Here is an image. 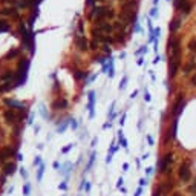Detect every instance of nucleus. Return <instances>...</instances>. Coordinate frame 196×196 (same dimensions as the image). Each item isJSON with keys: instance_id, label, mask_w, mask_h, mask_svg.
Segmentation results:
<instances>
[{"instance_id": "1", "label": "nucleus", "mask_w": 196, "mask_h": 196, "mask_svg": "<svg viewBox=\"0 0 196 196\" xmlns=\"http://www.w3.org/2000/svg\"><path fill=\"white\" fill-rule=\"evenodd\" d=\"M20 35H21V43H23V49H29L31 55L35 54V34L32 31H28L25 23L20 25Z\"/></svg>"}, {"instance_id": "2", "label": "nucleus", "mask_w": 196, "mask_h": 196, "mask_svg": "<svg viewBox=\"0 0 196 196\" xmlns=\"http://www.w3.org/2000/svg\"><path fill=\"white\" fill-rule=\"evenodd\" d=\"M29 64H31V60L29 58H23L21 61L19 63V72H17V81L14 83V88L15 86H21L26 83V78H28V69H29Z\"/></svg>"}, {"instance_id": "3", "label": "nucleus", "mask_w": 196, "mask_h": 196, "mask_svg": "<svg viewBox=\"0 0 196 196\" xmlns=\"http://www.w3.org/2000/svg\"><path fill=\"white\" fill-rule=\"evenodd\" d=\"M172 162H173V153H172V152H168V153H166V155L159 159V162H158V172L162 173V175H164V173H167L168 170H170Z\"/></svg>"}, {"instance_id": "4", "label": "nucleus", "mask_w": 196, "mask_h": 196, "mask_svg": "<svg viewBox=\"0 0 196 196\" xmlns=\"http://www.w3.org/2000/svg\"><path fill=\"white\" fill-rule=\"evenodd\" d=\"M178 176H179V179H181L182 182H188V181H190V178H192V170H190V164H188V161L182 162V164L179 166Z\"/></svg>"}, {"instance_id": "5", "label": "nucleus", "mask_w": 196, "mask_h": 196, "mask_svg": "<svg viewBox=\"0 0 196 196\" xmlns=\"http://www.w3.org/2000/svg\"><path fill=\"white\" fill-rule=\"evenodd\" d=\"M173 186H175V184H173V179H166V181L161 182L156 188H158V192L161 193V196H168L170 192H172V188H173Z\"/></svg>"}, {"instance_id": "6", "label": "nucleus", "mask_w": 196, "mask_h": 196, "mask_svg": "<svg viewBox=\"0 0 196 196\" xmlns=\"http://www.w3.org/2000/svg\"><path fill=\"white\" fill-rule=\"evenodd\" d=\"M184 106H186V100H184V94H181L178 97V100L175 101V104H173V115H175L176 118L181 115V112H182V109H184Z\"/></svg>"}, {"instance_id": "7", "label": "nucleus", "mask_w": 196, "mask_h": 196, "mask_svg": "<svg viewBox=\"0 0 196 196\" xmlns=\"http://www.w3.org/2000/svg\"><path fill=\"white\" fill-rule=\"evenodd\" d=\"M5 119H6V123H9V124H15L17 121L21 119V117L17 115V112H15L14 109H9V110L5 112Z\"/></svg>"}, {"instance_id": "8", "label": "nucleus", "mask_w": 196, "mask_h": 196, "mask_svg": "<svg viewBox=\"0 0 196 196\" xmlns=\"http://www.w3.org/2000/svg\"><path fill=\"white\" fill-rule=\"evenodd\" d=\"M0 80L6 84H11V81H17V72H12V70H5V72L0 75Z\"/></svg>"}, {"instance_id": "9", "label": "nucleus", "mask_w": 196, "mask_h": 196, "mask_svg": "<svg viewBox=\"0 0 196 196\" xmlns=\"http://www.w3.org/2000/svg\"><path fill=\"white\" fill-rule=\"evenodd\" d=\"M181 64V60H172L170 58V63H168V70H170V78H173L178 72V68Z\"/></svg>"}, {"instance_id": "10", "label": "nucleus", "mask_w": 196, "mask_h": 196, "mask_svg": "<svg viewBox=\"0 0 196 196\" xmlns=\"http://www.w3.org/2000/svg\"><path fill=\"white\" fill-rule=\"evenodd\" d=\"M5 104L9 106L11 109H14V110H23V109H26L25 104H21V103L15 101V100H5Z\"/></svg>"}, {"instance_id": "11", "label": "nucleus", "mask_w": 196, "mask_h": 196, "mask_svg": "<svg viewBox=\"0 0 196 196\" xmlns=\"http://www.w3.org/2000/svg\"><path fill=\"white\" fill-rule=\"evenodd\" d=\"M75 45H77V48L80 49V51H86V49L89 48L88 40H86L84 37H77V39H75Z\"/></svg>"}, {"instance_id": "12", "label": "nucleus", "mask_w": 196, "mask_h": 196, "mask_svg": "<svg viewBox=\"0 0 196 196\" xmlns=\"http://www.w3.org/2000/svg\"><path fill=\"white\" fill-rule=\"evenodd\" d=\"M94 104H95V92H89V104H88V109H89V117L90 118L94 117Z\"/></svg>"}, {"instance_id": "13", "label": "nucleus", "mask_w": 196, "mask_h": 196, "mask_svg": "<svg viewBox=\"0 0 196 196\" xmlns=\"http://www.w3.org/2000/svg\"><path fill=\"white\" fill-rule=\"evenodd\" d=\"M179 26H181V19L176 17V19H173L170 21V25H168V29H170V32H175L179 29Z\"/></svg>"}, {"instance_id": "14", "label": "nucleus", "mask_w": 196, "mask_h": 196, "mask_svg": "<svg viewBox=\"0 0 196 196\" xmlns=\"http://www.w3.org/2000/svg\"><path fill=\"white\" fill-rule=\"evenodd\" d=\"M0 12H2V14H5V15H12V17H15V19L19 17L17 9H14V8H11V9H9V8H6V9H2Z\"/></svg>"}, {"instance_id": "15", "label": "nucleus", "mask_w": 196, "mask_h": 196, "mask_svg": "<svg viewBox=\"0 0 196 196\" xmlns=\"http://www.w3.org/2000/svg\"><path fill=\"white\" fill-rule=\"evenodd\" d=\"M54 109H58V107H61V109H66L68 107V101L66 100H57V101H54V104H52Z\"/></svg>"}, {"instance_id": "16", "label": "nucleus", "mask_w": 196, "mask_h": 196, "mask_svg": "<svg viewBox=\"0 0 196 196\" xmlns=\"http://www.w3.org/2000/svg\"><path fill=\"white\" fill-rule=\"evenodd\" d=\"M97 28L101 29V31H106V32H110L112 31V26L109 25V23H106V21H100V23L97 25Z\"/></svg>"}, {"instance_id": "17", "label": "nucleus", "mask_w": 196, "mask_h": 196, "mask_svg": "<svg viewBox=\"0 0 196 196\" xmlns=\"http://www.w3.org/2000/svg\"><path fill=\"white\" fill-rule=\"evenodd\" d=\"M15 172V164H12V162H11V164H6L5 166V175H12V173Z\"/></svg>"}, {"instance_id": "18", "label": "nucleus", "mask_w": 196, "mask_h": 196, "mask_svg": "<svg viewBox=\"0 0 196 196\" xmlns=\"http://www.w3.org/2000/svg\"><path fill=\"white\" fill-rule=\"evenodd\" d=\"M11 29V26L6 20H0V32H8Z\"/></svg>"}, {"instance_id": "19", "label": "nucleus", "mask_w": 196, "mask_h": 196, "mask_svg": "<svg viewBox=\"0 0 196 196\" xmlns=\"http://www.w3.org/2000/svg\"><path fill=\"white\" fill-rule=\"evenodd\" d=\"M74 77L77 80H86L88 78V72H81V70H75L74 72Z\"/></svg>"}, {"instance_id": "20", "label": "nucleus", "mask_w": 196, "mask_h": 196, "mask_svg": "<svg viewBox=\"0 0 196 196\" xmlns=\"http://www.w3.org/2000/svg\"><path fill=\"white\" fill-rule=\"evenodd\" d=\"M196 66V63H195V60H190V61L186 64V66H184V74H188L190 70H192L193 68Z\"/></svg>"}, {"instance_id": "21", "label": "nucleus", "mask_w": 196, "mask_h": 196, "mask_svg": "<svg viewBox=\"0 0 196 196\" xmlns=\"http://www.w3.org/2000/svg\"><path fill=\"white\" fill-rule=\"evenodd\" d=\"M19 55V51L17 49H12V51H9L6 55H5V58L3 60H9V58H14V57H17Z\"/></svg>"}, {"instance_id": "22", "label": "nucleus", "mask_w": 196, "mask_h": 196, "mask_svg": "<svg viewBox=\"0 0 196 196\" xmlns=\"http://www.w3.org/2000/svg\"><path fill=\"white\" fill-rule=\"evenodd\" d=\"M37 15H39V11L35 9V12L31 15V19H29V28H32V25H34V21H35V19H37Z\"/></svg>"}, {"instance_id": "23", "label": "nucleus", "mask_w": 196, "mask_h": 196, "mask_svg": "<svg viewBox=\"0 0 196 196\" xmlns=\"http://www.w3.org/2000/svg\"><path fill=\"white\" fill-rule=\"evenodd\" d=\"M32 3H35V0H23V2L20 3V6H23V8H28V6H31Z\"/></svg>"}, {"instance_id": "24", "label": "nucleus", "mask_w": 196, "mask_h": 196, "mask_svg": "<svg viewBox=\"0 0 196 196\" xmlns=\"http://www.w3.org/2000/svg\"><path fill=\"white\" fill-rule=\"evenodd\" d=\"M66 127H68V121H63V123H61V126H58V127H57V130H58L60 133H63Z\"/></svg>"}, {"instance_id": "25", "label": "nucleus", "mask_w": 196, "mask_h": 196, "mask_svg": "<svg viewBox=\"0 0 196 196\" xmlns=\"http://www.w3.org/2000/svg\"><path fill=\"white\" fill-rule=\"evenodd\" d=\"M119 143H121V146L124 147V149H127V141L124 139V137H123V133L119 132Z\"/></svg>"}, {"instance_id": "26", "label": "nucleus", "mask_w": 196, "mask_h": 196, "mask_svg": "<svg viewBox=\"0 0 196 196\" xmlns=\"http://www.w3.org/2000/svg\"><path fill=\"white\" fill-rule=\"evenodd\" d=\"M188 48H190V51L192 52H196V40H192L188 43Z\"/></svg>"}, {"instance_id": "27", "label": "nucleus", "mask_w": 196, "mask_h": 196, "mask_svg": "<svg viewBox=\"0 0 196 196\" xmlns=\"http://www.w3.org/2000/svg\"><path fill=\"white\" fill-rule=\"evenodd\" d=\"M43 170H45V166H40V168H39V175H37V179H39V181H41V176H43Z\"/></svg>"}, {"instance_id": "28", "label": "nucleus", "mask_w": 196, "mask_h": 196, "mask_svg": "<svg viewBox=\"0 0 196 196\" xmlns=\"http://www.w3.org/2000/svg\"><path fill=\"white\" fill-rule=\"evenodd\" d=\"M29 188H31V187H29V184H25V187H23V195H25V196H28V195H29Z\"/></svg>"}, {"instance_id": "29", "label": "nucleus", "mask_w": 196, "mask_h": 196, "mask_svg": "<svg viewBox=\"0 0 196 196\" xmlns=\"http://www.w3.org/2000/svg\"><path fill=\"white\" fill-rule=\"evenodd\" d=\"M190 86H193V88H196V72L192 78H190Z\"/></svg>"}, {"instance_id": "30", "label": "nucleus", "mask_w": 196, "mask_h": 196, "mask_svg": "<svg viewBox=\"0 0 196 196\" xmlns=\"http://www.w3.org/2000/svg\"><path fill=\"white\" fill-rule=\"evenodd\" d=\"M126 83H127V77H124L123 81H121V84H119V89H124V88H126Z\"/></svg>"}, {"instance_id": "31", "label": "nucleus", "mask_w": 196, "mask_h": 196, "mask_svg": "<svg viewBox=\"0 0 196 196\" xmlns=\"http://www.w3.org/2000/svg\"><path fill=\"white\" fill-rule=\"evenodd\" d=\"M188 192H190V193H193V195H196V184H193V186H190V187H188Z\"/></svg>"}, {"instance_id": "32", "label": "nucleus", "mask_w": 196, "mask_h": 196, "mask_svg": "<svg viewBox=\"0 0 196 196\" xmlns=\"http://www.w3.org/2000/svg\"><path fill=\"white\" fill-rule=\"evenodd\" d=\"M5 159H6V156H5V155L2 153V150H0V164H3Z\"/></svg>"}, {"instance_id": "33", "label": "nucleus", "mask_w": 196, "mask_h": 196, "mask_svg": "<svg viewBox=\"0 0 196 196\" xmlns=\"http://www.w3.org/2000/svg\"><path fill=\"white\" fill-rule=\"evenodd\" d=\"M144 100H146V101H150V94H149L147 90L144 92Z\"/></svg>"}, {"instance_id": "34", "label": "nucleus", "mask_w": 196, "mask_h": 196, "mask_svg": "<svg viewBox=\"0 0 196 196\" xmlns=\"http://www.w3.org/2000/svg\"><path fill=\"white\" fill-rule=\"evenodd\" d=\"M70 127H72V129H77V123H75V119H70Z\"/></svg>"}, {"instance_id": "35", "label": "nucleus", "mask_w": 196, "mask_h": 196, "mask_svg": "<svg viewBox=\"0 0 196 196\" xmlns=\"http://www.w3.org/2000/svg\"><path fill=\"white\" fill-rule=\"evenodd\" d=\"M70 149H72V144H69L68 147H64V149H63V153H66V152H69Z\"/></svg>"}, {"instance_id": "36", "label": "nucleus", "mask_w": 196, "mask_h": 196, "mask_svg": "<svg viewBox=\"0 0 196 196\" xmlns=\"http://www.w3.org/2000/svg\"><path fill=\"white\" fill-rule=\"evenodd\" d=\"M143 52H147V49H146V46H143L139 49V51H137V54H143Z\"/></svg>"}, {"instance_id": "37", "label": "nucleus", "mask_w": 196, "mask_h": 196, "mask_svg": "<svg viewBox=\"0 0 196 196\" xmlns=\"http://www.w3.org/2000/svg\"><path fill=\"white\" fill-rule=\"evenodd\" d=\"M39 164H40V156H37L34 159V166H39Z\"/></svg>"}, {"instance_id": "38", "label": "nucleus", "mask_w": 196, "mask_h": 196, "mask_svg": "<svg viewBox=\"0 0 196 196\" xmlns=\"http://www.w3.org/2000/svg\"><path fill=\"white\" fill-rule=\"evenodd\" d=\"M133 29H135V31H137V32L139 31V25L137 23V21H135V26H133Z\"/></svg>"}, {"instance_id": "39", "label": "nucleus", "mask_w": 196, "mask_h": 196, "mask_svg": "<svg viewBox=\"0 0 196 196\" xmlns=\"http://www.w3.org/2000/svg\"><path fill=\"white\" fill-rule=\"evenodd\" d=\"M156 12H158V9L153 8V9H152V12H150V15H156Z\"/></svg>"}, {"instance_id": "40", "label": "nucleus", "mask_w": 196, "mask_h": 196, "mask_svg": "<svg viewBox=\"0 0 196 196\" xmlns=\"http://www.w3.org/2000/svg\"><path fill=\"white\" fill-rule=\"evenodd\" d=\"M97 61H98V63H104V57H100V58H97Z\"/></svg>"}, {"instance_id": "41", "label": "nucleus", "mask_w": 196, "mask_h": 196, "mask_svg": "<svg viewBox=\"0 0 196 196\" xmlns=\"http://www.w3.org/2000/svg\"><path fill=\"white\" fill-rule=\"evenodd\" d=\"M137 95H138V92H137V90H133V92H132V95H130V98H135Z\"/></svg>"}, {"instance_id": "42", "label": "nucleus", "mask_w": 196, "mask_h": 196, "mask_svg": "<svg viewBox=\"0 0 196 196\" xmlns=\"http://www.w3.org/2000/svg\"><path fill=\"white\" fill-rule=\"evenodd\" d=\"M103 48H104V51H106V52L110 54V48H109V46H103Z\"/></svg>"}, {"instance_id": "43", "label": "nucleus", "mask_w": 196, "mask_h": 196, "mask_svg": "<svg viewBox=\"0 0 196 196\" xmlns=\"http://www.w3.org/2000/svg\"><path fill=\"white\" fill-rule=\"evenodd\" d=\"M147 141H149L150 144H153V139H152V137H147Z\"/></svg>"}, {"instance_id": "44", "label": "nucleus", "mask_w": 196, "mask_h": 196, "mask_svg": "<svg viewBox=\"0 0 196 196\" xmlns=\"http://www.w3.org/2000/svg\"><path fill=\"white\" fill-rule=\"evenodd\" d=\"M141 195V188H138V192H137V195H135V196H139Z\"/></svg>"}, {"instance_id": "45", "label": "nucleus", "mask_w": 196, "mask_h": 196, "mask_svg": "<svg viewBox=\"0 0 196 196\" xmlns=\"http://www.w3.org/2000/svg\"><path fill=\"white\" fill-rule=\"evenodd\" d=\"M86 3H88V5H92V3H94V0H88Z\"/></svg>"}, {"instance_id": "46", "label": "nucleus", "mask_w": 196, "mask_h": 196, "mask_svg": "<svg viewBox=\"0 0 196 196\" xmlns=\"http://www.w3.org/2000/svg\"><path fill=\"white\" fill-rule=\"evenodd\" d=\"M172 196H181V193H178V192H176V193H173Z\"/></svg>"}, {"instance_id": "47", "label": "nucleus", "mask_w": 196, "mask_h": 196, "mask_svg": "<svg viewBox=\"0 0 196 196\" xmlns=\"http://www.w3.org/2000/svg\"><path fill=\"white\" fill-rule=\"evenodd\" d=\"M153 3H158V0H153Z\"/></svg>"}]
</instances>
